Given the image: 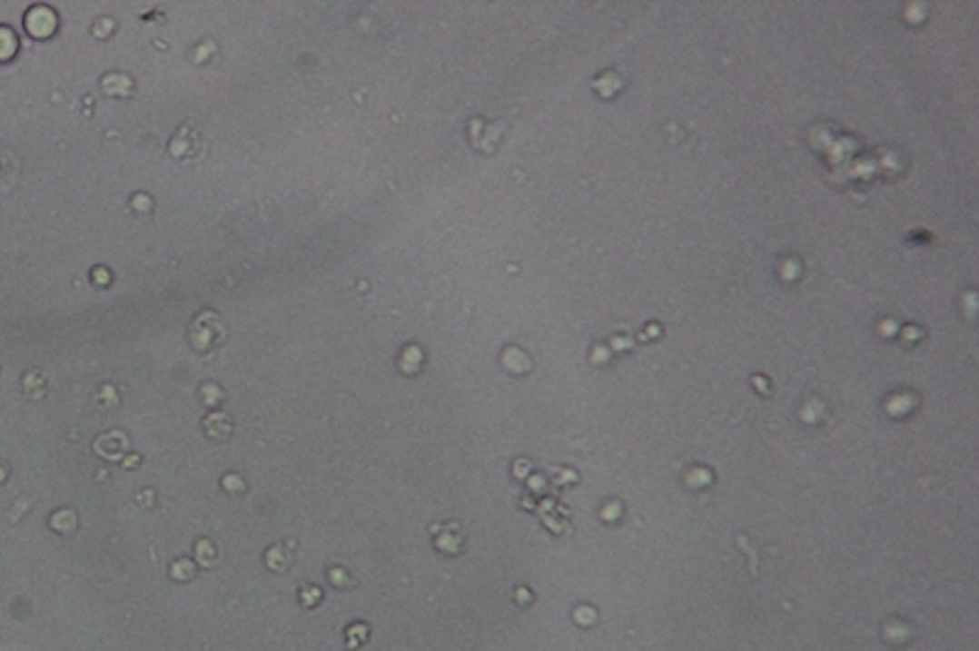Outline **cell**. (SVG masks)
Segmentation results:
<instances>
[{
  "instance_id": "cell-1",
  "label": "cell",
  "mask_w": 979,
  "mask_h": 651,
  "mask_svg": "<svg viewBox=\"0 0 979 651\" xmlns=\"http://www.w3.org/2000/svg\"><path fill=\"white\" fill-rule=\"evenodd\" d=\"M223 321L213 311H203L201 316H196V321L192 323V330H189V340H192L196 350H206V348L216 346V343L223 340Z\"/></svg>"
}]
</instances>
